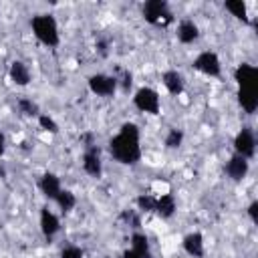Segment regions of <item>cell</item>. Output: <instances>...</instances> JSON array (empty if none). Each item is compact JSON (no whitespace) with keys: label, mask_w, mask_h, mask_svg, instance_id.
<instances>
[{"label":"cell","mask_w":258,"mask_h":258,"mask_svg":"<svg viewBox=\"0 0 258 258\" xmlns=\"http://www.w3.org/2000/svg\"><path fill=\"white\" fill-rule=\"evenodd\" d=\"M4 151H6V139H4V133L0 131V157L4 155Z\"/></svg>","instance_id":"27"},{"label":"cell","mask_w":258,"mask_h":258,"mask_svg":"<svg viewBox=\"0 0 258 258\" xmlns=\"http://www.w3.org/2000/svg\"><path fill=\"white\" fill-rule=\"evenodd\" d=\"M18 109H20V113H24V115H28V117L38 115V105L32 103L30 99H26V97L18 99Z\"/></svg>","instance_id":"22"},{"label":"cell","mask_w":258,"mask_h":258,"mask_svg":"<svg viewBox=\"0 0 258 258\" xmlns=\"http://www.w3.org/2000/svg\"><path fill=\"white\" fill-rule=\"evenodd\" d=\"M155 214L159 218H165V220L175 214V200L171 194H163L155 200Z\"/></svg>","instance_id":"16"},{"label":"cell","mask_w":258,"mask_h":258,"mask_svg":"<svg viewBox=\"0 0 258 258\" xmlns=\"http://www.w3.org/2000/svg\"><path fill=\"white\" fill-rule=\"evenodd\" d=\"M155 200L157 198H153L151 194H141L137 198V208L141 212H155Z\"/></svg>","instance_id":"21"},{"label":"cell","mask_w":258,"mask_h":258,"mask_svg":"<svg viewBox=\"0 0 258 258\" xmlns=\"http://www.w3.org/2000/svg\"><path fill=\"white\" fill-rule=\"evenodd\" d=\"M224 6H226V10H228L232 16H236V18L242 20V22H248V8H246V4H244L242 0H230V2H226Z\"/></svg>","instance_id":"19"},{"label":"cell","mask_w":258,"mask_h":258,"mask_svg":"<svg viewBox=\"0 0 258 258\" xmlns=\"http://www.w3.org/2000/svg\"><path fill=\"white\" fill-rule=\"evenodd\" d=\"M248 169H250V163H248V159H244L242 155H232L230 157V161L226 163V173L234 179V181H242L244 177H246V173H248Z\"/></svg>","instance_id":"10"},{"label":"cell","mask_w":258,"mask_h":258,"mask_svg":"<svg viewBox=\"0 0 258 258\" xmlns=\"http://www.w3.org/2000/svg\"><path fill=\"white\" fill-rule=\"evenodd\" d=\"M143 18L149 24H157V26H165L173 20V14L167 6V2L163 0H147L143 4Z\"/></svg>","instance_id":"3"},{"label":"cell","mask_w":258,"mask_h":258,"mask_svg":"<svg viewBox=\"0 0 258 258\" xmlns=\"http://www.w3.org/2000/svg\"><path fill=\"white\" fill-rule=\"evenodd\" d=\"M194 67H196L200 73L208 75V77H220V73H222L220 58H218V54L212 52V50L200 52V54L196 56V60H194Z\"/></svg>","instance_id":"7"},{"label":"cell","mask_w":258,"mask_h":258,"mask_svg":"<svg viewBox=\"0 0 258 258\" xmlns=\"http://www.w3.org/2000/svg\"><path fill=\"white\" fill-rule=\"evenodd\" d=\"M38 187H40V191L44 194V198H48V200H56L58 191L62 189V187H60V179H58V175H54V173H44V175L40 177V181H38Z\"/></svg>","instance_id":"12"},{"label":"cell","mask_w":258,"mask_h":258,"mask_svg":"<svg viewBox=\"0 0 258 258\" xmlns=\"http://www.w3.org/2000/svg\"><path fill=\"white\" fill-rule=\"evenodd\" d=\"M248 216H250L252 224H258V202H256V200L248 206Z\"/></svg>","instance_id":"26"},{"label":"cell","mask_w":258,"mask_h":258,"mask_svg":"<svg viewBox=\"0 0 258 258\" xmlns=\"http://www.w3.org/2000/svg\"><path fill=\"white\" fill-rule=\"evenodd\" d=\"M161 81H163V85H165V89L171 93V95H179L181 91H183V77H181V73H177V71H165L163 73V77H161Z\"/></svg>","instance_id":"17"},{"label":"cell","mask_w":258,"mask_h":258,"mask_svg":"<svg viewBox=\"0 0 258 258\" xmlns=\"http://www.w3.org/2000/svg\"><path fill=\"white\" fill-rule=\"evenodd\" d=\"M133 103L139 111L143 113H149V115H157L159 113V95L157 91H153L151 87H141L135 97H133Z\"/></svg>","instance_id":"6"},{"label":"cell","mask_w":258,"mask_h":258,"mask_svg":"<svg viewBox=\"0 0 258 258\" xmlns=\"http://www.w3.org/2000/svg\"><path fill=\"white\" fill-rule=\"evenodd\" d=\"M234 79L238 83V91H244V93H258V69L248 64V62H242L236 73H234Z\"/></svg>","instance_id":"4"},{"label":"cell","mask_w":258,"mask_h":258,"mask_svg":"<svg viewBox=\"0 0 258 258\" xmlns=\"http://www.w3.org/2000/svg\"><path fill=\"white\" fill-rule=\"evenodd\" d=\"M54 202L58 204V208H60L62 212H71V210L77 206V198H75V194H73L71 189H60Z\"/></svg>","instance_id":"20"},{"label":"cell","mask_w":258,"mask_h":258,"mask_svg":"<svg viewBox=\"0 0 258 258\" xmlns=\"http://www.w3.org/2000/svg\"><path fill=\"white\" fill-rule=\"evenodd\" d=\"M8 75H10V81H12L14 85H18V87H26V85L30 83V69H28L22 60H14V62L10 64Z\"/></svg>","instance_id":"15"},{"label":"cell","mask_w":258,"mask_h":258,"mask_svg":"<svg viewBox=\"0 0 258 258\" xmlns=\"http://www.w3.org/2000/svg\"><path fill=\"white\" fill-rule=\"evenodd\" d=\"M123 258H139V256H137L133 250H125V252H123Z\"/></svg>","instance_id":"29"},{"label":"cell","mask_w":258,"mask_h":258,"mask_svg":"<svg viewBox=\"0 0 258 258\" xmlns=\"http://www.w3.org/2000/svg\"><path fill=\"white\" fill-rule=\"evenodd\" d=\"M181 141H183V133L179 129H169V133L165 135V147H169V149L179 147Z\"/></svg>","instance_id":"23"},{"label":"cell","mask_w":258,"mask_h":258,"mask_svg":"<svg viewBox=\"0 0 258 258\" xmlns=\"http://www.w3.org/2000/svg\"><path fill=\"white\" fill-rule=\"evenodd\" d=\"M131 81H133V79H131V73H125V77H123V87L129 89V87H131Z\"/></svg>","instance_id":"28"},{"label":"cell","mask_w":258,"mask_h":258,"mask_svg":"<svg viewBox=\"0 0 258 258\" xmlns=\"http://www.w3.org/2000/svg\"><path fill=\"white\" fill-rule=\"evenodd\" d=\"M30 28H32L34 36L42 44H46V46H56L58 40H60L58 38V24H56L54 16H50V14H36V16H32Z\"/></svg>","instance_id":"2"},{"label":"cell","mask_w":258,"mask_h":258,"mask_svg":"<svg viewBox=\"0 0 258 258\" xmlns=\"http://www.w3.org/2000/svg\"><path fill=\"white\" fill-rule=\"evenodd\" d=\"M89 89L99 97H111L117 89V79L109 75H91L89 77Z\"/></svg>","instance_id":"8"},{"label":"cell","mask_w":258,"mask_h":258,"mask_svg":"<svg viewBox=\"0 0 258 258\" xmlns=\"http://www.w3.org/2000/svg\"><path fill=\"white\" fill-rule=\"evenodd\" d=\"M131 250H133L139 258H151L149 240H147V236L141 234V232H133V236H131Z\"/></svg>","instance_id":"18"},{"label":"cell","mask_w":258,"mask_h":258,"mask_svg":"<svg viewBox=\"0 0 258 258\" xmlns=\"http://www.w3.org/2000/svg\"><path fill=\"white\" fill-rule=\"evenodd\" d=\"M111 155L123 163L133 165L141 159V147H139V127L135 123H123L119 133L109 141Z\"/></svg>","instance_id":"1"},{"label":"cell","mask_w":258,"mask_h":258,"mask_svg":"<svg viewBox=\"0 0 258 258\" xmlns=\"http://www.w3.org/2000/svg\"><path fill=\"white\" fill-rule=\"evenodd\" d=\"M183 250L194 256V258H202L204 256V236L200 232H189L185 238H183Z\"/></svg>","instance_id":"13"},{"label":"cell","mask_w":258,"mask_h":258,"mask_svg":"<svg viewBox=\"0 0 258 258\" xmlns=\"http://www.w3.org/2000/svg\"><path fill=\"white\" fill-rule=\"evenodd\" d=\"M38 125H40L44 131H48V133H56V131H58V125H56L54 119L48 117V115H38Z\"/></svg>","instance_id":"24"},{"label":"cell","mask_w":258,"mask_h":258,"mask_svg":"<svg viewBox=\"0 0 258 258\" xmlns=\"http://www.w3.org/2000/svg\"><path fill=\"white\" fill-rule=\"evenodd\" d=\"M198 36H200V28H198V24L194 20L185 18V20L179 22V26H177V38H179V42L191 44L194 40H198Z\"/></svg>","instance_id":"14"},{"label":"cell","mask_w":258,"mask_h":258,"mask_svg":"<svg viewBox=\"0 0 258 258\" xmlns=\"http://www.w3.org/2000/svg\"><path fill=\"white\" fill-rule=\"evenodd\" d=\"M234 149L244 159H252L256 153V135L252 127H242L234 137Z\"/></svg>","instance_id":"5"},{"label":"cell","mask_w":258,"mask_h":258,"mask_svg":"<svg viewBox=\"0 0 258 258\" xmlns=\"http://www.w3.org/2000/svg\"><path fill=\"white\" fill-rule=\"evenodd\" d=\"M83 167H85V171H87L91 177H101V173H103V163H101L99 147L91 145V147L85 149V153H83Z\"/></svg>","instance_id":"9"},{"label":"cell","mask_w":258,"mask_h":258,"mask_svg":"<svg viewBox=\"0 0 258 258\" xmlns=\"http://www.w3.org/2000/svg\"><path fill=\"white\" fill-rule=\"evenodd\" d=\"M60 258H85V256L79 246H67V248H62Z\"/></svg>","instance_id":"25"},{"label":"cell","mask_w":258,"mask_h":258,"mask_svg":"<svg viewBox=\"0 0 258 258\" xmlns=\"http://www.w3.org/2000/svg\"><path fill=\"white\" fill-rule=\"evenodd\" d=\"M40 230H42V234H44V238H46L48 242H50V240L54 238V234L60 230L58 218H56L50 210H46V208L40 210Z\"/></svg>","instance_id":"11"}]
</instances>
